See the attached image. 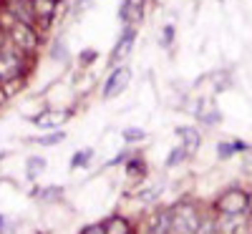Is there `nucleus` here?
<instances>
[{
    "label": "nucleus",
    "instance_id": "f257e3e1",
    "mask_svg": "<svg viewBox=\"0 0 252 234\" xmlns=\"http://www.w3.org/2000/svg\"><path fill=\"white\" fill-rule=\"evenodd\" d=\"M202 219L197 214V209L194 204H189V202H179L174 206V232L177 234H197Z\"/></svg>",
    "mask_w": 252,
    "mask_h": 234
},
{
    "label": "nucleus",
    "instance_id": "f03ea898",
    "mask_svg": "<svg viewBox=\"0 0 252 234\" xmlns=\"http://www.w3.org/2000/svg\"><path fill=\"white\" fill-rule=\"evenodd\" d=\"M217 209L222 214H242L245 209H250V197L242 194L240 189H232V191H224L217 202Z\"/></svg>",
    "mask_w": 252,
    "mask_h": 234
},
{
    "label": "nucleus",
    "instance_id": "7ed1b4c3",
    "mask_svg": "<svg viewBox=\"0 0 252 234\" xmlns=\"http://www.w3.org/2000/svg\"><path fill=\"white\" fill-rule=\"evenodd\" d=\"M23 73V60L18 58V53H10L5 46L0 48V83H8L10 78H18Z\"/></svg>",
    "mask_w": 252,
    "mask_h": 234
},
{
    "label": "nucleus",
    "instance_id": "20e7f679",
    "mask_svg": "<svg viewBox=\"0 0 252 234\" xmlns=\"http://www.w3.org/2000/svg\"><path fill=\"white\" fill-rule=\"evenodd\" d=\"M10 40L20 51H35L38 48V33L28 23H13L10 28Z\"/></svg>",
    "mask_w": 252,
    "mask_h": 234
},
{
    "label": "nucleus",
    "instance_id": "39448f33",
    "mask_svg": "<svg viewBox=\"0 0 252 234\" xmlns=\"http://www.w3.org/2000/svg\"><path fill=\"white\" fill-rule=\"evenodd\" d=\"M129 81H131V71L126 68V66H119L111 71L109 81H106V86H103V98H114L119 96L126 86H129Z\"/></svg>",
    "mask_w": 252,
    "mask_h": 234
},
{
    "label": "nucleus",
    "instance_id": "423d86ee",
    "mask_svg": "<svg viewBox=\"0 0 252 234\" xmlns=\"http://www.w3.org/2000/svg\"><path fill=\"white\" fill-rule=\"evenodd\" d=\"M134 38H136L134 28H126V30L121 33L119 43H116L114 51H111V60H114V63H121L124 58H129V53H131V48H134Z\"/></svg>",
    "mask_w": 252,
    "mask_h": 234
},
{
    "label": "nucleus",
    "instance_id": "0eeeda50",
    "mask_svg": "<svg viewBox=\"0 0 252 234\" xmlns=\"http://www.w3.org/2000/svg\"><path fill=\"white\" fill-rule=\"evenodd\" d=\"M217 234H245V219L240 214H222L217 219Z\"/></svg>",
    "mask_w": 252,
    "mask_h": 234
},
{
    "label": "nucleus",
    "instance_id": "6e6552de",
    "mask_svg": "<svg viewBox=\"0 0 252 234\" xmlns=\"http://www.w3.org/2000/svg\"><path fill=\"white\" fill-rule=\"evenodd\" d=\"M152 229L172 234L174 232V209H159L154 214V219H152Z\"/></svg>",
    "mask_w": 252,
    "mask_h": 234
},
{
    "label": "nucleus",
    "instance_id": "1a4fd4ad",
    "mask_svg": "<svg viewBox=\"0 0 252 234\" xmlns=\"http://www.w3.org/2000/svg\"><path fill=\"white\" fill-rule=\"evenodd\" d=\"M177 136H182V146L187 148V154H194L202 139H199V131L192 129V126H182V129H177Z\"/></svg>",
    "mask_w": 252,
    "mask_h": 234
},
{
    "label": "nucleus",
    "instance_id": "9d476101",
    "mask_svg": "<svg viewBox=\"0 0 252 234\" xmlns=\"http://www.w3.org/2000/svg\"><path fill=\"white\" fill-rule=\"evenodd\" d=\"M56 5H58V0H31L33 15H35V18H40L43 23H48V20L53 18V13H56Z\"/></svg>",
    "mask_w": 252,
    "mask_h": 234
},
{
    "label": "nucleus",
    "instance_id": "9b49d317",
    "mask_svg": "<svg viewBox=\"0 0 252 234\" xmlns=\"http://www.w3.org/2000/svg\"><path fill=\"white\" fill-rule=\"evenodd\" d=\"M197 116L202 118V123H204V126H217V123L222 121V114L217 111V106H215L212 101H202Z\"/></svg>",
    "mask_w": 252,
    "mask_h": 234
},
{
    "label": "nucleus",
    "instance_id": "f8f14e48",
    "mask_svg": "<svg viewBox=\"0 0 252 234\" xmlns=\"http://www.w3.org/2000/svg\"><path fill=\"white\" fill-rule=\"evenodd\" d=\"M10 13L18 18V23H33V8H31V0H20V3H13L10 5Z\"/></svg>",
    "mask_w": 252,
    "mask_h": 234
},
{
    "label": "nucleus",
    "instance_id": "ddd939ff",
    "mask_svg": "<svg viewBox=\"0 0 252 234\" xmlns=\"http://www.w3.org/2000/svg\"><path fill=\"white\" fill-rule=\"evenodd\" d=\"M103 224H106V234H131V222L126 217H111Z\"/></svg>",
    "mask_w": 252,
    "mask_h": 234
},
{
    "label": "nucleus",
    "instance_id": "4468645a",
    "mask_svg": "<svg viewBox=\"0 0 252 234\" xmlns=\"http://www.w3.org/2000/svg\"><path fill=\"white\" fill-rule=\"evenodd\" d=\"M91 159H94V151H91V148H81V151H76V154H73V159H71V169L89 166V164H91Z\"/></svg>",
    "mask_w": 252,
    "mask_h": 234
},
{
    "label": "nucleus",
    "instance_id": "2eb2a0df",
    "mask_svg": "<svg viewBox=\"0 0 252 234\" xmlns=\"http://www.w3.org/2000/svg\"><path fill=\"white\" fill-rule=\"evenodd\" d=\"M63 139H66L63 131H53V134H46V136H35L33 144H38V146H58Z\"/></svg>",
    "mask_w": 252,
    "mask_h": 234
},
{
    "label": "nucleus",
    "instance_id": "dca6fc26",
    "mask_svg": "<svg viewBox=\"0 0 252 234\" xmlns=\"http://www.w3.org/2000/svg\"><path fill=\"white\" fill-rule=\"evenodd\" d=\"M26 169H28V176H31V179H35V176L46 169V161L40 159V156H31V159H28V164H26Z\"/></svg>",
    "mask_w": 252,
    "mask_h": 234
},
{
    "label": "nucleus",
    "instance_id": "f3484780",
    "mask_svg": "<svg viewBox=\"0 0 252 234\" xmlns=\"http://www.w3.org/2000/svg\"><path fill=\"white\" fill-rule=\"evenodd\" d=\"M184 156H187V148L184 146H179V148H172L169 151V156H166V166H179L182 161H184Z\"/></svg>",
    "mask_w": 252,
    "mask_h": 234
},
{
    "label": "nucleus",
    "instance_id": "a211bd4d",
    "mask_svg": "<svg viewBox=\"0 0 252 234\" xmlns=\"http://www.w3.org/2000/svg\"><path fill=\"white\" fill-rule=\"evenodd\" d=\"M215 91H224V88H229L232 86V78H229V73L227 71H220V73H215Z\"/></svg>",
    "mask_w": 252,
    "mask_h": 234
},
{
    "label": "nucleus",
    "instance_id": "6ab92c4d",
    "mask_svg": "<svg viewBox=\"0 0 252 234\" xmlns=\"http://www.w3.org/2000/svg\"><path fill=\"white\" fill-rule=\"evenodd\" d=\"M40 197H43V202H58L63 197V186H51V189H43L40 191Z\"/></svg>",
    "mask_w": 252,
    "mask_h": 234
},
{
    "label": "nucleus",
    "instance_id": "aec40b11",
    "mask_svg": "<svg viewBox=\"0 0 252 234\" xmlns=\"http://www.w3.org/2000/svg\"><path fill=\"white\" fill-rule=\"evenodd\" d=\"M124 139L129 141V144H131V141H141V139H146V131L134 126V129H126V131H124Z\"/></svg>",
    "mask_w": 252,
    "mask_h": 234
},
{
    "label": "nucleus",
    "instance_id": "412c9836",
    "mask_svg": "<svg viewBox=\"0 0 252 234\" xmlns=\"http://www.w3.org/2000/svg\"><path fill=\"white\" fill-rule=\"evenodd\" d=\"M197 234H217V222H209V219H202Z\"/></svg>",
    "mask_w": 252,
    "mask_h": 234
},
{
    "label": "nucleus",
    "instance_id": "4be33fe9",
    "mask_svg": "<svg viewBox=\"0 0 252 234\" xmlns=\"http://www.w3.org/2000/svg\"><path fill=\"white\" fill-rule=\"evenodd\" d=\"M81 234H106V224L103 222H98V224H91V227H86Z\"/></svg>",
    "mask_w": 252,
    "mask_h": 234
},
{
    "label": "nucleus",
    "instance_id": "5701e85b",
    "mask_svg": "<svg viewBox=\"0 0 252 234\" xmlns=\"http://www.w3.org/2000/svg\"><path fill=\"white\" fill-rule=\"evenodd\" d=\"M126 169H129V174L131 176H144V166L134 159V161H129V166H126Z\"/></svg>",
    "mask_w": 252,
    "mask_h": 234
},
{
    "label": "nucleus",
    "instance_id": "b1692460",
    "mask_svg": "<svg viewBox=\"0 0 252 234\" xmlns=\"http://www.w3.org/2000/svg\"><path fill=\"white\" fill-rule=\"evenodd\" d=\"M159 191H161L159 186H157V189H146V191H141V194H139V199H144V202H152L154 197H159Z\"/></svg>",
    "mask_w": 252,
    "mask_h": 234
},
{
    "label": "nucleus",
    "instance_id": "393cba45",
    "mask_svg": "<svg viewBox=\"0 0 252 234\" xmlns=\"http://www.w3.org/2000/svg\"><path fill=\"white\" fill-rule=\"evenodd\" d=\"M169 40H174V28L166 26L164 28V38H161V46H169Z\"/></svg>",
    "mask_w": 252,
    "mask_h": 234
},
{
    "label": "nucleus",
    "instance_id": "a878e982",
    "mask_svg": "<svg viewBox=\"0 0 252 234\" xmlns=\"http://www.w3.org/2000/svg\"><path fill=\"white\" fill-rule=\"evenodd\" d=\"M235 148H242V146H229V144H222V146H220V156H227V154H232Z\"/></svg>",
    "mask_w": 252,
    "mask_h": 234
},
{
    "label": "nucleus",
    "instance_id": "bb28decb",
    "mask_svg": "<svg viewBox=\"0 0 252 234\" xmlns=\"http://www.w3.org/2000/svg\"><path fill=\"white\" fill-rule=\"evenodd\" d=\"M94 58H96V51H83V53H81V60H83V63H89V60H94Z\"/></svg>",
    "mask_w": 252,
    "mask_h": 234
},
{
    "label": "nucleus",
    "instance_id": "cd10ccee",
    "mask_svg": "<svg viewBox=\"0 0 252 234\" xmlns=\"http://www.w3.org/2000/svg\"><path fill=\"white\" fill-rule=\"evenodd\" d=\"M149 234H164V232H157V229H149Z\"/></svg>",
    "mask_w": 252,
    "mask_h": 234
},
{
    "label": "nucleus",
    "instance_id": "c85d7f7f",
    "mask_svg": "<svg viewBox=\"0 0 252 234\" xmlns=\"http://www.w3.org/2000/svg\"><path fill=\"white\" fill-rule=\"evenodd\" d=\"M250 209H252V194H250Z\"/></svg>",
    "mask_w": 252,
    "mask_h": 234
},
{
    "label": "nucleus",
    "instance_id": "c756f323",
    "mask_svg": "<svg viewBox=\"0 0 252 234\" xmlns=\"http://www.w3.org/2000/svg\"><path fill=\"white\" fill-rule=\"evenodd\" d=\"M0 48H3V40H0Z\"/></svg>",
    "mask_w": 252,
    "mask_h": 234
},
{
    "label": "nucleus",
    "instance_id": "7c9ffc66",
    "mask_svg": "<svg viewBox=\"0 0 252 234\" xmlns=\"http://www.w3.org/2000/svg\"><path fill=\"white\" fill-rule=\"evenodd\" d=\"M131 234H134V232H131Z\"/></svg>",
    "mask_w": 252,
    "mask_h": 234
}]
</instances>
